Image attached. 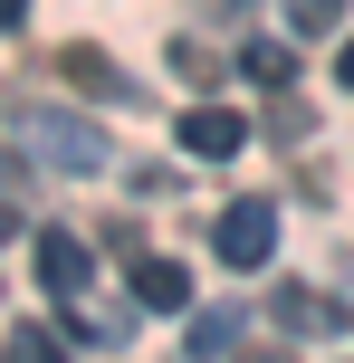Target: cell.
I'll return each instance as SVG.
<instances>
[{"label":"cell","instance_id":"obj_15","mask_svg":"<svg viewBox=\"0 0 354 363\" xmlns=\"http://www.w3.org/2000/svg\"><path fill=\"white\" fill-rule=\"evenodd\" d=\"M240 363H287V345H259V354H240Z\"/></svg>","mask_w":354,"mask_h":363},{"label":"cell","instance_id":"obj_13","mask_svg":"<svg viewBox=\"0 0 354 363\" xmlns=\"http://www.w3.org/2000/svg\"><path fill=\"white\" fill-rule=\"evenodd\" d=\"M10 230H19V201H10V191H0V239H10Z\"/></svg>","mask_w":354,"mask_h":363},{"label":"cell","instance_id":"obj_11","mask_svg":"<svg viewBox=\"0 0 354 363\" xmlns=\"http://www.w3.org/2000/svg\"><path fill=\"white\" fill-rule=\"evenodd\" d=\"M336 19H345V0H287V29H297V38L336 29Z\"/></svg>","mask_w":354,"mask_h":363},{"label":"cell","instance_id":"obj_1","mask_svg":"<svg viewBox=\"0 0 354 363\" xmlns=\"http://www.w3.org/2000/svg\"><path fill=\"white\" fill-rule=\"evenodd\" d=\"M29 144H38L48 172H77V182L106 172V134H96L87 115H67V106H38V115H29Z\"/></svg>","mask_w":354,"mask_h":363},{"label":"cell","instance_id":"obj_12","mask_svg":"<svg viewBox=\"0 0 354 363\" xmlns=\"http://www.w3.org/2000/svg\"><path fill=\"white\" fill-rule=\"evenodd\" d=\"M19 19H29V0H0V29H19Z\"/></svg>","mask_w":354,"mask_h":363},{"label":"cell","instance_id":"obj_8","mask_svg":"<svg viewBox=\"0 0 354 363\" xmlns=\"http://www.w3.org/2000/svg\"><path fill=\"white\" fill-rule=\"evenodd\" d=\"M240 77H259V86H287V77H297V57H287L278 38H259V48H240Z\"/></svg>","mask_w":354,"mask_h":363},{"label":"cell","instance_id":"obj_10","mask_svg":"<svg viewBox=\"0 0 354 363\" xmlns=\"http://www.w3.org/2000/svg\"><path fill=\"white\" fill-rule=\"evenodd\" d=\"M10 363H57V325H10Z\"/></svg>","mask_w":354,"mask_h":363},{"label":"cell","instance_id":"obj_14","mask_svg":"<svg viewBox=\"0 0 354 363\" xmlns=\"http://www.w3.org/2000/svg\"><path fill=\"white\" fill-rule=\"evenodd\" d=\"M336 77H345V86H354V38H345V48H336Z\"/></svg>","mask_w":354,"mask_h":363},{"label":"cell","instance_id":"obj_7","mask_svg":"<svg viewBox=\"0 0 354 363\" xmlns=\"http://www.w3.org/2000/svg\"><path fill=\"white\" fill-rule=\"evenodd\" d=\"M268 315H278V325H336V296H316V287H278V296H268Z\"/></svg>","mask_w":354,"mask_h":363},{"label":"cell","instance_id":"obj_4","mask_svg":"<svg viewBox=\"0 0 354 363\" xmlns=\"http://www.w3.org/2000/svg\"><path fill=\"white\" fill-rule=\"evenodd\" d=\"M38 287H48L57 306L87 296V239H77V230H38Z\"/></svg>","mask_w":354,"mask_h":363},{"label":"cell","instance_id":"obj_3","mask_svg":"<svg viewBox=\"0 0 354 363\" xmlns=\"http://www.w3.org/2000/svg\"><path fill=\"white\" fill-rule=\"evenodd\" d=\"M240 144H249V115H240V106H182V153H201V163H230Z\"/></svg>","mask_w":354,"mask_h":363},{"label":"cell","instance_id":"obj_9","mask_svg":"<svg viewBox=\"0 0 354 363\" xmlns=\"http://www.w3.org/2000/svg\"><path fill=\"white\" fill-rule=\"evenodd\" d=\"M57 67H67L77 86H96V96H125V77H115V67H106V57H96V48H67V57H57Z\"/></svg>","mask_w":354,"mask_h":363},{"label":"cell","instance_id":"obj_5","mask_svg":"<svg viewBox=\"0 0 354 363\" xmlns=\"http://www.w3.org/2000/svg\"><path fill=\"white\" fill-rule=\"evenodd\" d=\"M134 306H192V277H182V258H163V249H144L134 258Z\"/></svg>","mask_w":354,"mask_h":363},{"label":"cell","instance_id":"obj_2","mask_svg":"<svg viewBox=\"0 0 354 363\" xmlns=\"http://www.w3.org/2000/svg\"><path fill=\"white\" fill-rule=\"evenodd\" d=\"M211 249H221L230 268H259V258L278 249V211H268V201H230V211L211 220Z\"/></svg>","mask_w":354,"mask_h":363},{"label":"cell","instance_id":"obj_6","mask_svg":"<svg viewBox=\"0 0 354 363\" xmlns=\"http://www.w3.org/2000/svg\"><path fill=\"white\" fill-rule=\"evenodd\" d=\"M230 335H240V306H201V315H192V335H182V354H192V363H221Z\"/></svg>","mask_w":354,"mask_h":363}]
</instances>
